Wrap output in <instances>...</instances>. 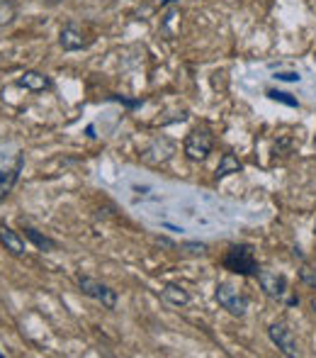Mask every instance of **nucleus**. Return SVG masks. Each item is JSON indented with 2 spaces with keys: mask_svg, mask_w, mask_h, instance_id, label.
Segmentation results:
<instances>
[{
  "mask_svg": "<svg viewBox=\"0 0 316 358\" xmlns=\"http://www.w3.org/2000/svg\"><path fill=\"white\" fill-rule=\"evenodd\" d=\"M24 171V151L15 142L0 139V205L8 200Z\"/></svg>",
  "mask_w": 316,
  "mask_h": 358,
  "instance_id": "1",
  "label": "nucleus"
},
{
  "mask_svg": "<svg viewBox=\"0 0 316 358\" xmlns=\"http://www.w3.org/2000/svg\"><path fill=\"white\" fill-rule=\"evenodd\" d=\"M222 266L229 273L243 275V278H255L260 271L258 259H255V251L250 244H232L227 249L222 259Z\"/></svg>",
  "mask_w": 316,
  "mask_h": 358,
  "instance_id": "2",
  "label": "nucleus"
},
{
  "mask_svg": "<svg viewBox=\"0 0 316 358\" xmlns=\"http://www.w3.org/2000/svg\"><path fill=\"white\" fill-rule=\"evenodd\" d=\"M214 149V137L207 127H195L190 129V134L185 137V144H183V151L188 156V161L193 164H202Z\"/></svg>",
  "mask_w": 316,
  "mask_h": 358,
  "instance_id": "3",
  "label": "nucleus"
},
{
  "mask_svg": "<svg viewBox=\"0 0 316 358\" xmlns=\"http://www.w3.org/2000/svg\"><path fill=\"white\" fill-rule=\"evenodd\" d=\"M214 300L219 302V307L222 310H227L232 317H246V312H248V295H246L243 290H239L236 285L232 283H219L217 290H214Z\"/></svg>",
  "mask_w": 316,
  "mask_h": 358,
  "instance_id": "4",
  "label": "nucleus"
},
{
  "mask_svg": "<svg viewBox=\"0 0 316 358\" xmlns=\"http://www.w3.org/2000/svg\"><path fill=\"white\" fill-rule=\"evenodd\" d=\"M78 287H80V292H83L85 297L100 302V305L107 307V310H114V307H117V300H119L117 290H112V287H110L107 283H103V280L90 278V275H80Z\"/></svg>",
  "mask_w": 316,
  "mask_h": 358,
  "instance_id": "5",
  "label": "nucleus"
},
{
  "mask_svg": "<svg viewBox=\"0 0 316 358\" xmlns=\"http://www.w3.org/2000/svg\"><path fill=\"white\" fill-rule=\"evenodd\" d=\"M255 278H258V285H260V290L265 292V297H270V300H275V302H287V297H289L287 275L278 273V271L260 268Z\"/></svg>",
  "mask_w": 316,
  "mask_h": 358,
  "instance_id": "6",
  "label": "nucleus"
},
{
  "mask_svg": "<svg viewBox=\"0 0 316 358\" xmlns=\"http://www.w3.org/2000/svg\"><path fill=\"white\" fill-rule=\"evenodd\" d=\"M268 339L273 341V346H278V351L287 358H297L299 356V346H297V336H294L292 327L287 322L278 320L273 324H268Z\"/></svg>",
  "mask_w": 316,
  "mask_h": 358,
  "instance_id": "7",
  "label": "nucleus"
},
{
  "mask_svg": "<svg viewBox=\"0 0 316 358\" xmlns=\"http://www.w3.org/2000/svg\"><path fill=\"white\" fill-rule=\"evenodd\" d=\"M0 246L10 256H15V259H24L27 256V239L20 231H15L13 227L3 224V222H0Z\"/></svg>",
  "mask_w": 316,
  "mask_h": 358,
  "instance_id": "8",
  "label": "nucleus"
},
{
  "mask_svg": "<svg viewBox=\"0 0 316 358\" xmlns=\"http://www.w3.org/2000/svg\"><path fill=\"white\" fill-rule=\"evenodd\" d=\"M88 44H90V39L85 37V32L76 22L63 24L61 32H59V47H61L63 52H80V49H85Z\"/></svg>",
  "mask_w": 316,
  "mask_h": 358,
  "instance_id": "9",
  "label": "nucleus"
},
{
  "mask_svg": "<svg viewBox=\"0 0 316 358\" xmlns=\"http://www.w3.org/2000/svg\"><path fill=\"white\" fill-rule=\"evenodd\" d=\"M17 85L29 90V93H44V90L54 88V80H52V76H47L44 71H24V73H20Z\"/></svg>",
  "mask_w": 316,
  "mask_h": 358,
  "instance_id": "10",
  "label": "nucleus"
},
{
  "mask_svg": "<svg viewBox=\"0 0 316 358\" xmlns=\"http://www.w3.org/2000/svg\"><path fill=\"white\" fill-rule=\"evenodd\" d=\"M20 231H22L24 239H27L32 246H37L39 251H54V249H59V241H57V239H52V236L42 234V231L34 229V227H27V224H24Z\"/></svg>",
  "mask_w": 316,
  "mask_h": 358,
  "instance_id": "11",
  "label": "nucleus"
},
{
  "mask_svg": "<svg viewBox=\"0 0 316 358\" xmlns=\"http://www.w3.org/2000/svg\"><path fill=\"white\" fill-rule=\"evenodd\" d=\"M160 295H163V300H165V302H170V305H175V307L190 305V292L185 290L183 285L165 283V285H163V290H160Z\"/></svg>",
  "mask_w": 316,
  "mask_h": 358,
  "instance_id": "12",
  "label": "nucleus"
},
{
  "mask_svg": "<svg viewBox=\"0 0 316 358\" xmlns=\"http://www.w3.org/2000/svg\"><path fill=\"white\" fill-rule=\"evenodd\" d=\"M241 171H243V164H241L236 156L227 151V154H222V159H219V166H217V171H214V178L222 180L232 173H241Z\"/></svg>",
  "mask_w": 316,
  "mask_h": 358,
  "instance_id": "13",
  "label": "nucleus"
},
{
  "mask_svg": "<svg viewBox=\"0 0 316 358\" xmlns=\"http://www.w3.org/2000/svg\"><path fill=\"white\" fill-rule=\"evenodd\" d=\"M17 17V5L15 0H0V27H8Z\"/></svg>",
  "mask_w": 316,
  "mask_h": 358,
  "instance_id": "14",
  "label": "nucleus"
},
{
  "mask_svg": "<svg viewBox=\"0 0 316 358\" xmlns=\"http://www.w3.org/2000/svg\"><path fill=\"white\" fill-rule=\"evenodd\" d=\"M270 100H275V103H283V105H289V108H299V100L294 98L292 93H285V90H275V88H270L268 93Z\"/></svg>",
  "mask_w": 316,
  "mask_h": 358,
  "instance_id": "15",
  "label": "nucleus"
},
{
  "mask_svg": "<svg viewBox=\"0 0 316 358\" xmlns=\"http://www.w3.org/2000/svg\"><path fill=\"white\" fill-rule=\"evenodd\" d=\"M299 278H302V283H304V285L316 287V271L312 268V266L302 264V268H299Z\"/></svg>",
  "mask_w": 316,
  "mask_h": 358,
  "instance_id": "16",
  "label": "nucleus"
},
{
  "mask_svg": "<svg viewBox=\"0 0 316 358\" xmlns=\"http://www.w3.org/2000/svg\"><path fill=\"white\" fill-rule=\"evenodd\" d=\"M183 249H188V254H193V256L207 254V244H197V241H188V244H183Z\"/></svg>",
  "mask_w": 316,
  "mask_h": 358,
  "instance_id": "17",
  "label": "nucleus"
},
{
  "mask_svg": "<svg viewBox=\"0 0 316 358\" xmlns=\"http://www.w3.org/2000/svg\"><path fill=\"white\" fill-rule=\"evenodd\" d=\"M110 100H114V103H122V105H127V108H142L144 105V100H129V98H124V95H110Z\"/></svg>",
  "mask_w": 316,
  "mask_h": 358,
  "instance_id": "18",
  "label": "nucleus"
},
{
  "mask_svg": "<svg viewBox=\"0 0 316 358\" xmlns=\"http://www.w3.org/2000/svg\"><path fill=\"white\" fill-rule=\"evenodd\" d=\"M275 80H287V83H297L299 78H302V76H299L297 71H278L273 76Z\"/></svg>",
  "mask_w": 316,
  "mask_h": 358,
  "instance_id": "19",
  "label": "nucleus"
},
{
  "mask_svg": "<svg viewBox=\"0 0 316 358\" xmlns=\"http://www.w3.org/2000/svg\"><path fill=\"white\" fill-rule=\"evenodd\" d=\"M44 5H59V3H63V0H42Z\"/></svg>",
  "mask_w": 316,
  "mask_h": 358,
  "instance_id": "20",
  "label": "nucleus"
},
{
  "mask_svg": "<svg viewBox=\"0 0 316 358\" xmlns=\"http://www.w3.org/2000/svg\"><path fill=\"white\" fill-rule=\"evenodd\" d=\"M309 307H312V312L316 315V297H312V300H309Z\"/></svg>",
  "mask_w": 316,
  "mask_h": 358,
  "instance_id": "21",
  "label": "nucleus"
},
{
  "mask_svg": "<svg viewBox=\"0 0 316 358\" xmlns=\"http://www.w3.org/2000/svg\"><path fill=\"white\" fill-rule=\"evenodd\" d=\"M170 3H175V0H160V5H170Z\"/></svg>",
  "mask_w": 316,
  "mask_h": 358,
  "instance_id": "22",
  "label": "nucleus"
},
{
  "mask_svg": "<svg viewBox=\"0 0 316 358\" xmlns=\"http://www.w3.org/2000/svg\"><path fill=\"white\" fill-rule=\"evenodd\" d=\"M314 234H316V222H314Z\"/></svg>",
  "mask_w": 316,
  "mask_h": 358,
  "instance_id": "23",
  "label": "nucleus"
},
{
  "mask_svg": "<svg viewBox=\"0 0 316 358\" xmlns=\"http://www.w3.org/2000/svg\"><path fill=\"white\" fill-rule=\"evenodd\" d=\"M0 358H3V351H0Z\"/></svg>",
  "mask_w": 316,
  "mask_h": 358,
  "instance_id": "24",
  "label": "nucleus"
}]
</instances>
